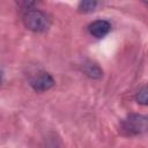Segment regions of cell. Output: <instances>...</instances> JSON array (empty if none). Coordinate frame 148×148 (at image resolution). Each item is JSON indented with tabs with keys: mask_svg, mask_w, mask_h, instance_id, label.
I'll list each match as a JSON object with an SVG mask.
<instances>
[{
	"mask_svg": "<svg viewBox=\"0 0 148 148\" xmlns=\"http://www.w3.org/2000/svg\"><path fill=\"white\" fill-rule=\"evenodd\" d=\"M23 24L24 27L32 32H45L50 29L52 24V20L43 10L39 9H29L23 15Z\"/></svg>",
	"mask_w": 148,
	"mask_h": 148,
	"instance_id": "1",
	"label": "cell"
},
{
	"mask_svg": "<svg viewBox=\"0 0 148 148\" xmlns=\"http://www.w3.org/2000/svg\"><path fill=\"white\" fill-rule=\"evenodd\" d=\"M120 128L126 135H139L148 132V116L130 113L120 123Z\"/></svg>",
	"mask_w": 148,
	"mask_h": 148,
	"instance_id": "2",
	"label": "cell"
},
{
	"mask_svg": "<svg viewBox=\"0 0 148 148\" xmlns=\"http://www.w3.org/2000/svg\"><path fill=\"white\" fill-rule=\"evenodd\" d=\"M29 84L31 86V88L35 91L43 92V91H46V90L51 89L54 86V79L52 77V75L50 73L40 71V72L34 74L30 77Z\"/></svg>",
	"mask_w": 148,
	"mask_h": 148,
	"instance_id": "3",
	"label": "cell"
},
{
	"mask_svg": "<svg viewBox=\"0 0 148 148\" xmlns=\"http://www.w3.org/2000/svg\"><path fill=\"white\" fill-rule=\"evenodd\" d=\"M111 30V24L106 20H96L91 22L88 25V31L89 34L95 37V38H103L105 37Z\"/></svg>",
	"mask_w": 148,
	"mask_h": 148,
	"instance_id": "4",
	"label": "cell"
},
{
	"mask_svg": "<svg viewBox=\"0 0 148 148\" xmlns=\"http://www.w3.org/2000/svg\"><path fill=\"white\" fill-rule=\"evenodd\" d=\"M81 71L83 72L84 75H87L90 79H101L103 76V71L102 68L94 61L91 60H86L81 65Z\"/></svg>",
	"mask_w": 148,
	"mask_h": 148,
	"instance_id": "5",
	"label": "cell"
},
{
	"mask_svg": "<svg viewBox=\"0 0 148 148\" xmlns=\"http://www.w3.org/2000/svg\"><path fill=\"white\" fill-rule=\"evenodd\" d=\"M97 6H98V2L95 0H84L79 3L77 8L80 13H91L96 9Z\"/></svg>",
	"mask_w": 148,
	"mask_h": 148,
	"instance_id": "6",
	"label": "cell"
},
{
	"mask_svg": "<svg viewBox=\"0 0 148 148\" xmlns=\"http://www.w3.org/2000/svg\"><path fill=\"white\" fill-rule=\"evenodd\" d=\"M135 101L141 105H148V83L138 90L135 94Z\"/></svg>",
	"mask_w": 148,
	"mask_h": 148,
	"instance_id": "7",
	"label": "cell"
}]
</instances>
